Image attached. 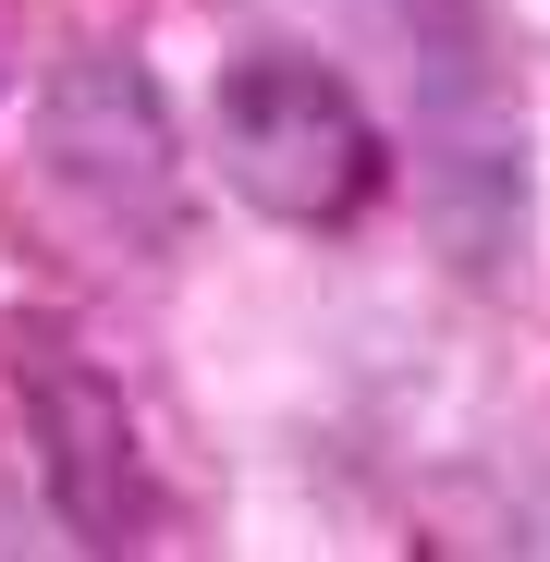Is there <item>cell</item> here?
<instances>
[{"mask_svg": "<svg viewBox=\"0 0 550 562\" xmlns=\"http://www.w3.org/2000/svg\"><path fill=\"white\" fill-rule=\"evenodd\" d=\"M25 183L86 257H159L183 233L171 99L135 49H61L25 99Z\"/></svg>", "mask_w": 550, "mask_h": 562, "instance_id": "cell-2", "label": "cell"}, {"mask_svg": "<svg viewBox=\"0 0 550 562\" xmlns=\"http://www.w3.org/2000/svg\"><path fill=\"white\" fill-rule=\"evenodd\" d=\"M13 392H25V440H37V490L74 526V550H147V440L135 404L99 355H86L61 318H13Z\"/></svg>", "mask_w": 550, "mask_h": 562, "instance_id": "cell-3", "label": "cell"}, {"mask_svg": "<svg viewBox=\"0 0 550 562\" xmlns=\"http://www.w3.org/2000/svg\"><path fill=\"white\" fill-rule=\"evenodd\" d=\"M209 159L221 183L257 209V221H282V233H355L367 209H380V183H392V135L380 111L355 99V74L294 49V37H257L221 61L209 86Z\"/></svg>", "mask_w": 550, "mask_h": 562, "instance_id": "cell-1", "label": "cell"}]
</instances>
